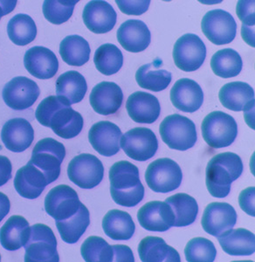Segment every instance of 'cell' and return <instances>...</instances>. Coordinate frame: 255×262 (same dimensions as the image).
Listing matches in <instances>:
<instances>
[{
    "mask_svg": "<svg viewBox=\"0 0 255 262\" xmlns=\"http://www.w3.org/2000/svg\"><path fill=\"white\" fill-rule=\"evenodd\" d=\"M35 116L41 125L52 128L64 139L77 137L83 128V117L59 96L45 98L37 107Z\"/></svg>",
    "mask_w": 255,
    "mask_h": 262,
    "instance_id": "cell-1",
    "label": "cell"
},
{
    "mask_svg": "<svg viewBox=\"0 0 255 262\" xmlns=\"http://www.w3.org/2000/svg\"><path fill=\"white\" fill-rule=\"evenodd\" d=\"M110 194L119 206L134 207L144 196L138 168L131 162L120 161L110 170Z\"/></svg>",
    "mask_w": 255,
    "mask_h": 262,
    "instance_id": "cell-2",
    "label": "cell"
},
{
    "mask_svg": "<svg viewBox=\"0 0 255 262\" xmlns=\"http://www.w3.org/2000/svg\"><path fill=\"white\" fill-rule=\"evenodd\" d=\"M241 157L232 152H224L214 156L208 162L205 170V184L211 196L223 199L231 191V183L243 172Z\"/></svg>",
    "mask_w": 255,
    "mask_h": 262,
    "instance_id": "cell-3",
    "label": "cell"
},
{
    "mask_svg": "<svg viewBox=\"0 0 255 262\" xmlns=\"http://www.w3.org/2000/svg\"><path fill=\"white\" fill-rule=\"evenodd\" d=\"M159 132L169 148L180 151L193 148L198 139L195 123L178 114L165 117L161 122Z\"/></svg>",
    "mask_w": 255,
    "mask_h": 262,
    "instance_id": "cell-4",
    "label": "cell"
},
{
    "mask_svg": "<svg viewBox=\"0 0 255 262\" xmlns=\"http://www.w3.org/2000/svg\"><path fill=\"white\" fill-rule=\"evenodd\" d=\"M201 129L205 143L214 149L230 146L238 135L235 118L222 111H214L205 116Z\"/></svg>",
    "mask_w": 255,
    "mask_h": 262,
    "instance_id": "cell-5",
    "label": "cell"
},
{
    "mask_svg": "<svg viewBox=\"0 0 255 262\" xmlns=\"http://www.w3.org/2000/svg\"><path fill=\"white\" fill-rule=\"evenodd\" d=\"M27 262H59L57 239L53 230L44 224L30 227V233L24 246Z\"/></svg>",
    "mask_w": 255,
    "mask_h": 262,
    "instance_id": "cell-6",
    "label": "cell"
},
{
    "mask_svg": "<svg viewBox=\"0 0 255 262\" xmlns=\"http://www.w3.org/2000/svg\"><path fill=\"white\" fill-rule=\"evenodd\" d=\"M66 148L54 138H44L36 143L30 163L41 170L48 183L56 181L60 174V166L65 159Z\"/></svg>",
    "mask_w": 255,
    "mask_h": 262,
    "instance_id": "cell-7",
    "label": "cell"
},
{
    "mask_svg": "<svg viewBox=\"0 0 255 262\" xmlns=\"http://www.w3.org/2000/svg\"><path fill=\"white\" fill-rule=\"evenodd\" d=\"M181 168L169 158H159L148 164L145 172V181L152 191L168 193L175 191L181 185Z\"/></svg>",
    "mask_w": 255,
    "mask_h": 262,
    "instance_id": "cell-8",
    "label": "cell"
},
{
    "mask_svg": "<svg viewBox=\"0 0 255 262\" xmlns=\"http://www.w3.org/2000/svg\"><path fill=\"white\" fill-rule=\"evenodd\" d=\"M68 176L70 181L79 187L87 190L93 189L103 179V164L95 156L80 154L69 163Z\"/></svg>",
    "mask_w": 255,
    "mask_h": 262,
    "instance_id": "cell-9",
    "label": "cell"
},
{
    "mask_svg": "<svg viewBox=\"0 0 255 262\" xmlns=\"http://www.w3.org/2000/svg\"><path fill=\"white\" fill-rule=\"evenodd\" d=\"M203 33L215 45H226L236 37L237 24L233 17L224 10L206 12L201 21Z\"/></svg>",
    "mask_w": 255,
    "mask_h": 262,
    "instance_id": "cell-10",
    "label": "cell"
},
{
    "mask_svg": "<svg viewBox=\"0 0 255 262\" xmlns=\"http://www.w3.org/2000/svg\"><path fill=\"white\" fill-rule=\"evenodd\" d=\"M206 57V48L199 36L186 33L177 40L173 48V60L178 69L184 72L196 71Z\"/></svg>",
    "mask_w": 255,
    "mask_h": 262,
    "instance_id": "cell-11",
    "label": "cell"
},
{
    "mask_svg": "<svg viewBox=\"0 0 255 262\" xmlns=\"http://www.w3.org/2000/svg\"><path fill=\"white\" fill-rule=\"evenodd\" d=\"M120 145L129 158L144 162L154 157L158 149V141L152 129L135 128L122 136Z\"/></svg>",
    "mask_w": 255,
    "mask_h": 262,
    "instance_id": "cell-12",
    "label": "cell"
},
{
    "mask_svg": "<svg viewBox=\"0 0 255 262\" xmlns=\"http://www.w3.org/2000/svg\"><path fill=\"white\" fill-rule=\"evenodd\" d=\"M81 205L77 192L67 185L53 188L45 199V210L55 221H64L75 214Z\"/></svg>",
    "mask_w": 255,
    "mask_h": 262,
    "instance_id": "cell-13",
    "label": "cell"
},
{
    "mask_svg": "<svg viewBox=\"0 0 255 262\" xmlns=\"http://www.w3.org/2000/svg\"><path fill=\"white\" fill-rule=\"evenodd\" d=\"M40 95L38 84L29 78L18 76L4 86L2 97L13 111H25L32 107Z\"/></svg>",
    "mask_w": 255,
    "mask_h": 262,
    "instance_id": "cell-14",
    "label": "cell"
},
{
    "mask_svg": "<svg viewBox=\"0 0 255 262\" xmlns=\"http://www.w3.org/2000/svg\"><path fill=\"white\" fill-rule=\"evenodd\" d=\"M236 222L237 212L227 203H211L205 209L201 220L203 229L214 237L231 229Z\"/></svg>",
    "mask_w": 255,
    "mask_h": 262,
    "instance_id": "cell-15",
    "label": "cell"
},
{
    "mask_svg": "<svg viewBox=\"0 0 255 262\" xmlns=\"http://www.w3.org/2000/svg\"><path fill=\"white\" fill-rule=\"evenodd\" d=\"M122 137V131L118 126L109 121L95 123L89 132V143L104 157H112L120 151Z\"/></svg>",
    "mask_w": 255,
    "mask_h": 262,
    "instance_id": "cell-16",
    "label": "cell"
},
{
    "mask_svg": "<svg viewBox=\"0 0 255 262\" xmlns=\"http://www.w3.org/2000/svg\"><path fill=\"white\" fill-rule=\"evenodd\" d=\"M82 18L87 28L97 34L107 33L116 26L117 14L106 1H90L84 7Z\"/></svg>",
    "mask_w": 255,
    "mask_h": 262,
    "instance_id": "cell-17",
    "label": "cell"
},
{
    "mask_svg": "<svg viewBox=\"0 0 255 262\" xmlns=\"http://www.w3.org/2000/svg\"><path fill=\"white\" fill-rule=\"evenodd\" d=\"M25 68L39 80L54 77L59 69V60L53 51L44 47H33L26 52Z\"/></svg>",
    "mask_w": 255,
    "mask_h": 262,
    "instance_id": "cell-18",
    "label": "cell"
},
{
    "mask_svg": "<svg viewBox=\"0 0 255 262\" xmlns=\"http://www.w3.org/2000/svg\"><path fill=\"white\" fill-rule=\"evenodd\" d=\"M142 228L151 232H166L173 227L174 216L166 202L152 201L142 206L137 212Z\"/></svg>",
    "mask_w": 255,
    "mask_h": 262,
    "instance_id": "cell-19",
    "label": "cell"
},
{
    "mask_svg": "<svg viewBox=\"0 0 255 262\" xmlns=\"http://www.w3.org/2000/svg\"><path fill=\"white\" fill-rule=\"evenodd\" d=\"M171 101L178 111L193 113L199 111L204 101V93L196 81L183 78L175 82L171 90Z\"/></svg>",
    "mask_w": 255,
    "mask_h": 262,
    "instance_id": "cell-20",
    "label": "cell"
},
{
    "mask_svg": "<svg viewBox=\"0 0 255 262\" xmlns=\"http://www.w3.org/2000/svg\"><path fill=\"white\" fill-rule=\"evenodd\" d=\"M1 139L10 151L23 152L28 149L34 140V130L27 120L13 118L4 124Z\"/></svg>",
    "mask_w": 255,
    "mask_h": 262,
    "instance_id": "cell-21",
    "label": "cell"
},
{
    "mask_svg": "<svg viewBox=\"0 0 255 262\" xmlns=\"http://www.w3.org/2000/svg\"><path fill=\"white\" fill-rule=\"evenodd\" d=\"M123 100L121 88L112 81H102L93 89L89 96L90 104L96 113L110 116L116 113Z\"/></svg>",
    "mask_w": 255,
    "mask_h": 262,
    "instance_id": "cell-22",
    "label": "cell"
},
{
    "mask_svg": "<svg viewBox=\"0 0 255 262\" xmlns=\"http://www.w3.org/2000/svg\"><path fill=\"white\" fill-rule=\"evenodd\" d=\"M128 114L134 122L152 124L160 116L161 106L158 99L148 93L137 91L128 98Z\"/></svg>",
    "mask_w": 255,
    "mask_h": 262,
    "instance_id": "cell-23",
    "label": "cell"
},
{
    "mask_svg": "<svg viewBox=\"0 0 255 262\" xmlns=\"http://www.w3.org/2000/svg\"><path fill=\"white\" fill-rule=\"evenodd\" d=\"M224 107L231 111H244L247 114L254 107V91L249 84L233 81L224 85L219 93Z\"/></svg>",
    "mask_w": 255,
    "mask_h": 262,
    "instance_id": "cell-24",
    "label": "cell"
},
{
    "mask_svg": "<svg viewBox=\"0 0 255 262\" xmlns=\"http://www.w3.org/2000/svg\"><path fill=\"white\" fill-rule=\"evenodd\" d=\"M117 39L125 50L140 53L151 44L152 34L147 25L139 19H129L117 30Z\"/></svg>",
    "mask_w": 255,
    "mask_h": 262,
    "instance_id": "cell-25",
    "label": "cell"
},
{
    "mask_svg": "<svg viewBox=\"0 0 255 262\" xmlns=\"http://www.w3.org/2000/svg\"><path fill=\"white\" fill-rule=\"evenodd\" d=\"M13 184L16 191L27 200L39 198L49 185L44 173L30 162L17 171Z\"/></svg>",
    "mask_w": 255,
    "mask_h": 262,
    "instance_id": "cell-26",
    "label": "cell"
},
{
    "mask_svg": "<svg viewBox=\"0 0 255 262\" xmlns=\"http://www.w3.org/2000/svg\"><path fill=\"white\" fill-rule=\"evenodd\" d=\"M218 239L224 252L231 256H249L255 252V236L244 228L226 231Z\"/></svg>",
    "mask_w": 255,
    "mask_h": 262,
    "instance_id": "cell-27",
    "label": "cell"
},
{
    "mask_svg": "<svg viewBox=\"0 0 255 262\" xmlns=\"http://www.w3.org/2000/svg\"><path fill=\"white\" fill-rule=\"evenodd\" d=\"M163 61L156 59L152 63L140 67L136 73V81L141 88L154 92L166 90L172 82V73L161 69Z\"/></svg>",
    "mask_w": 255,
    "mask_h": 262,
    "instance_id": "cell-28",
    "label": "cell"
},
{
    "mask_svg": "<svg viewBox=\"0 0 255 262\" xmlns=\"http://www.w3.org/2000/svg\"><path fill=\"white\" fill-rule=\"evenodd\" d=\"M140 259L143 262H180V255L163 238L148 236L138 246Z\"/></svg>",
    "mask_w": 255,
    "mask_h": 262,
    "instance_id": "cell-29",
    "label": "cell"
},
{
    "mask_svg": "<svg viewBox=\"0 0 255 262\" xmlns=\"http://www.w3.org/2000/svg\"><path fill=\"white\" fill-rule=\"evenodd\" d=\"M29 233L28 221L22 216L13 215L0 229V243L6 250H18L27 243Z\"/></svg>",
    "mask_w": 255,
    "mask_h": 262,
    "instance_id": "cell-30",
    "label": "cell"
},
{
    "mask_svg": "<svg viewBox=\"0 0 255 262\" xmlns=\"http://www.w3.org/2000/svg\"><path fill=\"white\" fill-rule=\"evenodd\" d=\"M105 234L114 241H128L133 237L136 225L131 215L120 210H111L102 220Z\"/></svg>",
    "mask_w": 255,
    "mask_h": 262,
    "instance_id": "cell-31",
    "label": "cell"
},
{
    "mask_svg": "<svg viewBox=\"0 0 255 262\" xmlns=\"http://www.w3.org/2000/svg\"><path fill=\"white\" fill-rule=\"evenodd\" d=\"M87 91L86 79L79 72H66L57 79V96L66 100L70 105L82 101Z\"/></svg>",
    "mask_w": 255,
    "mask_h": 262,
    "instance_id": "cell-32",
    "label": "cell"
},
{
    "mask_svg": "<svg viewBox=\"0 0 255 262\" xmlns=\"http://www.w3.org/2000/svg\"><path fill=\"white\" fill-rule=\"evenodd\" d=\"M165 202L171 206L173 212V227H187L196 221L199 206L193 196L185 193L175 194L166 199Z\"/></svg>",
    "mask_w": 255,
    "mask_h": 262,
    "instance_id": "cell-33",
    "label": "cell"
},
{
    "mask_svg": "<svg viewBox=\"0 0 255 262\" xmlns=\"http://www.w3.org/2000/svg\"><path fill=\"white\" fill-rule=\"evenodd\" d=\"M90 225V213L89 209L84 206H80V209L75 214L64 221H56L57 229L63 242L69 244L77 243L80 237L86 232L87 228Z\"/></svg>",
    "mask_w": 255,
    "mask_h": 262,
    "instance_id": "cell-34",
    "label": "cell"
},
{
    "mask_svg": "<svg viewBox=\"0 0 255 262\" xmlns=\"http://www.w3.org/2000/svg\"><path fill=\"white\" fill-rule=\"evenodd\" d=\"M91 49L89 42L81 36H67L59 45V54L63 61L73 67H81L88 62Z\"/></svg>",
    "mask_w": 255,
    "mask_h": 262,
    "instance_id": "cell-35",
    "label": "cell"
},
{
    "mask_svg": "<svg viewBox=\"0 0 255 262\" xmlns=\"http://www.w3.org/2000/svg\"><path fill=\"white\" fill-rule=\"evenodd\" d=\"M211 67L215 75L221 78L228 79L240 75L243 61L238 52L226 48L218 51L211 60Z\"/></svg>",
    "mask_w": 255,
    "mask_h": 262,
    "instance_id": "cell-36",
    "label": "cell"
},
{
    "mask_svg": "<svg viewBox=\"0 0 255 262\" xmlns=\"http://www.w3.org/2000/svg\"><path fill=\"white\" fill-rule=\"evenodd\" d=\"M7 33L15 45L24 47L35 39L37 27L30 16L19 13L10 19L7 25Z\"/></svg>",
    "mask_w": 255,
    "mask_h": 262,
    "instance_id": "cell-37",
    "label": "cell"
},
{
    "mask_svg": "<svg viewBox=\"0 0 255 262\" xmlns=\"http://www.w3.org/2000/svg\"><path fill=\"white\" fill-rule=\"evenodd\" d=\"M94 62L95 67L102 75H115L122 69L123 65V55L120 50L114 44H104L95 51L94 56Z\"/></svg>",
    "mask_w": 255,
    "mask_h": 262,
    "instance_id": "cell-38",
    "label": "cell"
},
{
    "mask_svg": "<svg viewBox=\"0 0 255 262\" xmlns=\"http://www.w3.org/2000/svg\"><path fill=\"white\" fill-rule=\"evenodd\" d=\"M80 253L87 262H112L115 257L113 246L99 236L87 238L81 245Z\"/></svg>",
    "mask_w": 255,
    "mask_h": 262,
    "instance_id": "cell-39",
    "label": "cell"
},
{
    "mask_svg": "<svg viewBox=\"0 0 255 262\" xmlns=\"http://www.w3.org/2000/svg\"><path fill=\"white\" fill-rule=\"evenodd\" d=\"M184 255L187 261L214 262L217 256V250L210 239L198 237L187 243Z\"/></svg>",
    "mask_w": 255,
    "mask_h": 262,
    "instance_id": "cell-40",
    "label": "cell"
},
{
    "mask_svg": "<svg viewBox=\"0 0 255 262\" xmlns=\"http://www.w3.org/2000/svg\"><path fill=\"white\" fill-rule=\"evenodd\" d=\"M78 1L47 0L43 4V14L46 19L54 25H61L70 19Z\"/></svg>",
    "mask_w": 255,
    "mask_h": 262,
    "instance_id": "cell-41",
    "label": "cell"
},
{
    "mask_svg": "<svg viewBox=\"0 0 255 262\" xmlns=\"http://www.w3.org/2000/svg\"><path fill=\"white\" fill-rule=\"evenodd\" d=\"M236 11L242 22V38L248 45L254 48V1H239Z\"/></svg>",
    "mask_w": 255,
    "mask_h": 262,
    "instance_id": "cell-42",
    "label": "cell"
},
{
    "mask_svg": "<svg viewBox=\"0 0 255 262\" xmlns=\"http://www.w3.org/2000/svg\"><path fill=\"white\" fill-rule=\"evenodd\" d=\"M116 5L127 15H141L147 12L151 1H116Z\"/></svg>",
    "mask_w": 255,
    "mask_h": 262,
    "instance_id": "cell-43",
    "label": "cell"
},
{
    "mask_svg": "<svg viewBox=\"0 0 255 262\" xmlns=\"http://www.w3.org/2000/svg\"><path fill=\"white\" fill-rule=\"evenodd\" d=\"M254 198L255 188L253 186L243 190L239 196V203L241 208L252 217L255 216Z\"/></svg>",
    "mask_w": 255,
    "mask_h": 262,
    "instance_id": "cell-44",
    "label": "cell"
},
{
    "mask_svg": "<svg viewBox=\"0 0 255 262\" xmlns=\"http://www.w3.org/2000/svg\"><path fill=\"white\" fill-rule=\"evenodd\" d=\"M12 165L9 158L0 156V187L12 179Z\"/></svg>",
    "mask_w": 255,
    "mask_h": 262,
    "instance_id": "cell-45",
    "label": "cell"
},
{
    "mask_svg": "<svg viewBox=\"0 0 255 262\" xmlns=\"http://www.w3.org/2000/svg\"><path fill=\"white\" fill-rule=\"evenodd\" d=\"M115 251V257L114 261L120 262H134L133 253L130 247L122 245H116L113 246Z\"/></svg>",
    "mask_w": 255,
    "mask_h": 262,
    "instance_id": "cell-46",
    "label": "cell"
},
{
    "mask_svg": "<svg viewBox=\"0 0 255 262\" xmlns=\"http://www.w3.org/2000/svg\"><path fill=\"white\" fill-rule=\"evenodd\" d=\"M11 209V202L9 198L3 192H0V222L3 221L4 217L7 216Z\"/></svg>",
    "mask_w": 255,
    "mask_h": 262,
    "instance_id": "cell-47",
    "label": "cell"
},
{
    "mask_svg": "<svg viewBox=\"0 0 255 262\" xmlns=\"http://www.w3.org/2000/svg\"><path fill=\"white\" fill-rule=\"evenodd\" d=\"M17 1H0V19L14 10Z\"/></svg>",
    "mask_w": 255,
    "mask_h": 262,
    "instance_id": "cell-48",
    "label": "cell"
},
{
    "mask_svg": "<svg viewBox=\"0 0 255 262\" xmlns=\"http://www.w3.org/2000/svg\"><path fill=\"white\" fill-rule=\"evenodd\" d=\"M0 260H1V255H0Z\"/></svg>",
    "mask_w": 255,
    "mask_h": 262,
    "instance_id": "cell-49",
    "label": "cell"
}]
</instances>
